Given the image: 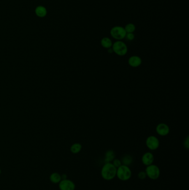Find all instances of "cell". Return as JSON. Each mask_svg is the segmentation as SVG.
Masks as SVG:
<instances>
[{
  "label": "cell",
  "mask_w": 189,
  "mask_h": 190,
  "mask_svg": "<svg viewBox=\"0 0 189 190\" xmlns=\"http://www.w3.org/2000/svg\"><path fill=\"white\" fill-rule=\"evenodd\" d=\"M116 169L111 162L105 163L101 170V176L106 181H110L116 176Z\"/></svg>",
  "instance_id": "1"
},
{
  "label": "cell",
  "mask_w": 189,
  "mask_h": 190,
  "mask_svg": "<svg viewBox=\"0 0 189 190\" xmlns=\"http://www.w3.org/2000/svg\"><path fill=\"white\" fill-rule=\"evenodd\" d=\"M132 171L129 166L122 165L116 169V176L123 181H128L132 177Z\"/></svg>",
  "instance_id": "2"
},
{
  "label": "cell",
  "mask_w": 189,
  "mask_h": 190,
  "mask_svg": "<svg viewBox=\"0 0 189 190\" xmlns=\"http://www.w3.org/2000/svg\"><path fill=\"white\" fill-rule=\"evenodd\" d=\"M111 48L114 53L119 56H123L127 54L128 49L127 45L123 41H116L114 42Z\"/></svg>",
  "instance_id": "3"
},
{
  "label": "cell",
  "mask_w": 189,
  "mask_h": 190,
  "mask_svg": "<svg viewBox=\"0 0 189 190\" xmlns=\"http://www.w3.org/2000/svg\"><path fill=\"white\" fill-rule=\"evenodd\" d=\"M110 33L111 36L116 41H122L125 37L127 32L124 27L121 26H115L111 28Z\"/></svg>",
  "instance_id": "4"
},
{
  "label": "cell",
  "mask_w": 189,
  "mask_h": 190,
  "mask_svg": "<svg viewBox=\"0 0 189 190\" xmlns=\"http://www.w3.org/2000/svg\"><path fill=\"white\" fill-rule=\"evenodd\" d=\"M146 176L151 179H157L159 177L160 171L158 166L154 164H151L149 166H146L145 171Z\"/></svg>",
  "instance_id": "5"
},
{
  "label": "cell",
  "mask_w": 189,
  "mask_h": 190,
  "mask_svg": "<svg viewBox=\"0 0 189 190\" xmlns=\"http://www.w3.org/2000/svg\"><path fill=\"white\" fill-rule=\"evenodd\" d=\"M146 145L149 149L154 151L159 148V140L156 136H149L146 140Z\"/></svg>",
  "instance_id": "6"
},
{
  "label": "cell",
  "mask_w": 189,
  "mask_h": 190,
  "mask_svg": "<svg viewBox=\"0 0 189 190\" xmlns=\"http://www.w3.org/2000/svg\"><path fill=\"white\" fill-rule=\"evenodd\" d=\"M59 188L61 190H74L76 186L73 181L65 179L60 181Z\"/></svg>",
  "instance_id": "7"
},
{
  "label": "cell",
  "mask_w": 189,
  "mask_h": 190,
  "mask_svg": "<svg viewBox=\"0 0 189 190\" xmlns=\"http://www.w3.org/2000/svg\"><path fill=\"white\" fill-rule=\"evenodd\" d=\"M156 132L160 136H167L170 132V128L167 124L160 123L156 127Z\"/></svg>",
  "instance_id": "8"
},
{
  "label": "cell",
  "mask_w": 189,
  "mask_h": 190,
  "mask_svg": "<svg viewBox=\"0 0 189 190\" xmlns=\"http://www.w3.org/2000/svg\"><path fill=\"white\" fill-rule=\"evenodd\" d=\"M154 155L151 152H147L145 153L141 158L142 163L145 166H148L153 164L154 162Z\"/></svg>",
  "instance_id": "9"
},
{
  "label": "cell",
  "mask_w": 189,
  "mask_h": 190,
  "mask_svg": "<svg viewBox=\"0 0 189 190\" xmlns=\"http://www.w3.org/2000/svg\"><path fill=\"white\" fill-rule=\"evenodd\" d=\"M141 63L142 60L141 57L136 55L132 56L128 59V64L132 67H138L141 65Z\"/></svg>",
  "instance_id": "10"
},
{
  "label": "cell",
  "mask_w": 189,
  "mask_h": 190,
  "mask_svg": "<svg viewBox=\"0 0 189 190\" xmlns=\"http://www.w3.org/2000/svg\"><path fill=\"white\" fill-rule=\"evenodd\" d=\"M36 15L39 17H44L47 14V11L45 7L39 6L35 9Z\"/></svg>",
  "instance_id": "11"
},
{
  "label": "cell",
  "mask_w": 189,
  "mask_h": 190,
  "mask_svg": "<svg viewBox=\"0 0 189 190\" xmlns=\"http://www.w3.org/2000/svg\"><path fill=\"white\" fill-rule=\"evenodd\" d=\"M113 42L111 41V38L108 37H104L102 38L100 41V44L102 46L104 49H108L111 48L113 45Z\"/></svg>",
  "instance_id": "12"
},
{
  "label": "cell",
  "mask_w": 189,
  "mask_h": 190,
  "mask_svg": "<svg viewBox=\"0 0 189 190\" xmlns=\"http://www.w3.org/2000/svg\"><path fill=\"white\" fill-rule=\"evenodd\" d=\"M116 157L115 152L113 150H108L105 154V163L112 162Z\"/></svg>",
  "instance_id": "13"
},
{
  "label": "cell",
  "mask_w": 189,
  "mask_h": 190,
  "mask_svg": "<svg viewBox=\"0 0 189 190\" xmlns=\"http://www.w3.org/2000/svg\"><path fill=\"white\" fill-rule=\"evenodd\" d=\"M121 161H122V165L129 166L132 164V162H133V158L132 156L129 155H124L122 158Z\"/></svg>",
  "instance_id": "14"
},
{
  "label": "cell",
  "mask_w": 189,
  "mask_h": 190,
  "mask_svg": "<svg viewBox=\"0 0 189 190\" xmlns=\"http://www.w3.org/2000/svg\"><path fill=\"white\" fill-rule=\"evenodd\" d=\"M82 148V146L81 144L76 143V144L72 145V146L70 147V151L73 153L76 154L81 151Z\"/></svg>",
  "instance_id": "15"
},
{
  "label": "cell",
  "mask_w": 189,
  "mask_h": 190,
  "mask_svg": "<svg viewBox=\"0 0 189 190\" xmlns=\"http://www.w3.org/2000/svg\"><path fill=\"white\" fill-rule=\"evenodd\" d=\"M61 179L62 177L61 176V175L58 173H53L50 176V180L54 184L60 183V181H61Z\"/></svg>",
  "instance_id": "16"
},
{
  "label": "cell",
  "mask_w": 189,
  "mask_h": 190,
  "mask_svg": "<svg viewBox=\"0 0 189 190\" xmlns=\"http://www.w3.org/2000/svg\"><path fill=\"white\" fill-rule=\"evenodd\" d=\"M125 30L127 33H134L136 30V26L132 23H129L125 26Z\"/></svg>",
  "instance_id": "17"
},
{
  "label": "cell",
  "mask_w": 189,
  "mask_h": 190,
  "mask_svg": "<svg viewBox=\"0 0 189 190\" xmlns=\"http://www.w3.org/2000/svg\"><path fill=\"white\" fill-rule=\"evenodd\" d=\"M111 163L116 168H118L122 165L121 160H119V159H118V158H114Z\"/></svg>",
  "instance_id": "18"
},
{
  "label": "cell",
  "mask_w": 189,
  "mask_h": 190,
  "mask_svg": "<svg viewBox=\"0 0 189 190\" xmlns=\"http://www.w3.org/2000/svg\"><path fill=\"white\" fill-rule=\"evenodd\" d=\"M125 38H126L128 41H132L135 38V35L134 33H127Z\"/></svg>",
  "instance_id": "19"
},
{
  "label": "cell",
  "mask_w": 189,
  "mask_h": 190,
  "mask_svg": "<svg viewBox=\"0 0 189 190\" xmlns=\"http://www.w3.org/2000/svg\"><path fill=\"white\" fill-rule=\"evenodd\" d=\"M138 177L139 179H142V180H143V179H145L146 177H147L146 172H145V171H143L139 172L138 174Z\"/></svg>",
  "instance_id": "20"
},
{
  "label": "cell",
  "mask_w": 189,
  "mask_h": 190,
  "mask_svg": "<svg viewBox=\"0 0 189 190\" xmlns=\"http://www.w3.org/2000/svg\"><path fill=\"white\" fill-rule=\"evenodd\" d=\"M189 136H187V139H185L184 141V146L187 149H188L189 147Z\"/></svg>",
  "instance_id": "21"
},
{
  "label": "cell",
  "mask_w": 189,
  "mask_h": 190,
  "mask_svg": "<svg viewBox=\"0 0 189 190\" xmlns=\"http://www.w3.org/2000/svg\"><path fill=\"white\" fill-rule=\"evenodd\" d=\"M108 53H109V54H112V53H113V49H112L111 47L108 49Z\"/></svg>",
  "instance_id": "22"
},
{
  "label": "cell",
  "mask_w": 189,
  "mask_h": 190,
  "mask_svg": "<svg viewBox=\"0 0 189 190\" xmlns=\"http://www.w3.org/2000/svg\"><path fill=\"white\" fill-rule=\"evenodd\" d=\"M61 177H62L63 179H67V175L64 174V175H63Z\"/></svg>",
  "instance_id": "23"
},
{
  "label": "cell",
  "mask_w": 189,
  "mask_h": 190,
  "mask_svg": "<svg viewBox=\"0 0 189 190\" xmlns=\"http://www.w3.org/2000/svg\"><path fill=\"white\" fill-rule=\"evenodd\" d=\"M1 170H0V175H1Z\"/></svg>",
  "instance_id": "24"
}]
</instances>
